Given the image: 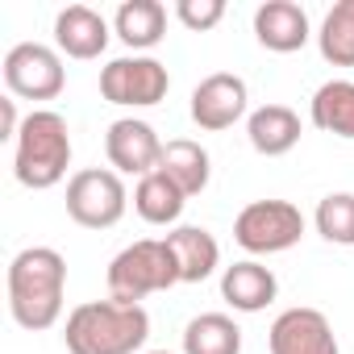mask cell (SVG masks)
I'll return each mask as SVG.
<instances>
[{
	"mask_svg": "<svg viewBox=\"0 0 354 354\" xmlns=\"http://www.w3.org/2000/svg\"><path fill=\"white\" fill-rule=\"evenodd\" d=\"M109 38H113V26L88 5H67L55 17V50L67 59H100Z\"/></svg>",
	"mask_w": 354,
	"mask_h": 354,
	"instance_id": "4fadbf2b",
	"label": "cell"
},
{
	"mask_svg": "<svg viewBox=\"0 0 354 354\" xmlns=\"http://www.w3.org/2000/svg\"><path fill=\"white\" fill-rule=\"evenodd\" d=\"M146 354H171V350H146Z\"/></svg>",
	"mask_w": 354,
	"mask_h": 354,
	"instance_id": "484cf974",
	"label": "cell"
},
{
	"mask_svg": "<svg viewBox=\"0 0 354 354\" xmlns=\"http://www.w3.org/2000/svg\"><path fill=\"white\" fill-rule=\"evenodd\" d=\"M175 17L192 34H209L225 17V0H175Z\"/></svg>",
	"mask_w": 354,
	"mask_h": 354,
	"instance_id": "cb8c5ba5",
	"label": "cell"
},
{
	"mask_svg": "<svg viewBox=\"0 0 354 354\" xmlns=\"http://www.w3.org/2000/svg\"><path fill=\"white\" fill-rule=\"evenodd\" d=\"M0 71H5V88L9 96L17 100H55L63 96L67 88V67H63V55L46 42H17L9 46L5 63H0Z\"/></svg>",
	"mask_w": 354,
	"mask_h": 354,
	"instance_id": "52a82bcc",
	"label": "cell"
},
{
	"mask_svg": "<svg viewBox=\"0 0 354 354\" xmlns=\"http://www.w3.org/2000/svg\"><path fill=\"white\" fill-rule=\"evenodd\" d=\"M254 38L271 55H296L308 46L313 26L296 0H267V5L254 9Z\"/></svg>",
	"mask_w": 354,
	"mask_h": 354,
	"instance_id": "7c38bea8",
	"label": "cell"
},
{
	"mask_svg": "<svg viewBox=\"0 0 354 354\" xmlns=\"http://www.w3.org/2000/svg\"><path fill=\"white\" fill-rule=\"evenodd\" d=\"M0 121H5V125H0V138H5V142H17L21 121H26V117H17V96H5V100H0Z\"/></svg>",
	"mask_w": 354,
	"mask_h": 354,
	"instance_id": "d4e9b609",
	"label": "cell"
},
{
	"mask_svg": "<svg viewBox=\"0 0 354 354\" xmlns=\"http://www.w3.org/2000/svg\"><path fill=\"white\" fill-rule=\"evenodd\" d=\"M275 296H279V279L259 259H242L221 271V300L234 313H263L267 304H275Z\"/></svg>",
	"mask_w": 354,
	"mask_h": 354,
	"instance_id": "5bb4252c",
	"label": "cell"
},
{
	"mask_svg": "<svg viewBox=\"0 0 354 354\" xmlns=\"http://www.w3.org/2000/svg\"><path fill=\"white\" fill-rule=\"evenodd\" d=\"M184 205H188V196L180 192V184H171L162 171L142 175L138 188H133V213L146 225L175 230V225H180V217H184Z\"/></svg>",
	"mask_w": 354,
	"mask_h": 354,
	"instance_id": "d6986e66",
	"label": "cell"
},
{
	"mask_svg": "<svg viewBox=\"0 0 354 354\" xmlns=\"http://www.w3.org/2000/svg\"><path fill=\"white\" fill-rule=\"evenodd\" d=\"M162 238L175 254V267H180V283H205L221 267V246L205 225H175Z\"/></svg>",
	"mask_w": 354,
	"mask_h": 354,
	"instance_id": "9a60e30c",
	"label": "cell"
},
{
	"mask_svg": "<svg viewBox=\"0 0 354 354\" xmlns=\"http://www.w3.org/2000/svg\"><path fill=\"white\" fill-rule=\"evenodd\" d=\"M300 238H304V213L292 201H250L234 217V242L254 259L283 254L300 246Z\"/></svg>",
	"mask_w": 354,
	"mask_h": 354,
	"instance_id": "5b68a950",
	"label": "cell"
},
{
	"mask_svg": "<svg viewBox=\"0 0 354 354\" xmlns=\"http://www.w3.org/2000/svg\"><path fill=\"white\" fill-rule=\"evenodd\" d=\"M267 350H271V354H342L329 317H325L321 308H308V304L283 308V313L271 321V329H267Z\"/></svg>",
	"mask_w": 354,
	"mask_h": 354,
	"instance_id": "30bf717a",
	"label": "cell"
},
{
	"mask_svg": "<svg viewBox=\"0 0 354 354\" xmlns=\"http://www.w3.org/2000/svg\"><path fill=\"white\" fill-rule=\"evenodd\" d=\"M246 138L263 158H279L300 142V117L288 104H263L246 117Z\"/></svg>",
	"mask_w": 354,
	"mask_h": 354,
	"instance_id": "e0dca14e",
	"label": "cell"
},
{
	"mask_svg": "<svg viewBox=\"0 0 354 354\" xmlns=\"http://www.w3.org/2000/svg\"><path fill=\"white\" fill-rule=\"evenodd\" d=\"M308 121L321 133L354 142V80H329L308 100Z\"/></svg>",
	"mask_w": 354,
	"mask_h": 354,
	"instance_id": "ffe728a7",
	"label": "cell"
},
{
	"mask_svg": "<svg viewBox=\"0 0 354 354\" xmlns=\"http://www.w3.org/2000/svg\"><path fill=\"white\" fill-rule=\"evenodd\" d=\"M104 283H109V300L142 304L146 296L180 283V267H175L167 238H142V242H129L125 250H117Z\"/></svg>",
	"mask_w": 354,
	"mask_h": 354,
	"instance_id": "277c9868",
	"label": "cell"
},
{
	"mask_svg": "<svg viewBox=\"0 0 354 354\" xmlns=\"http://www.w3.org/2000/svg\"><path fill=\"white\" fill-rule=\"evenodd\" d=\"M158 171L167 175L171 184H180V192L192 201V196H201V192L209 188V180H213V158H209V150H205L201 142H192V138H175V142L162 146Z\"/></svg>",
	"mask_w": 354,
	"mask_h": 354,
	"instance_id": "2e32d148",
	"label": "cell"
},
{
	"mask_svg": "<svg viewBox=\"0 0 354 354\" xmlns=\"http://www.w3.org/2000/svg\"><path fill=\"white\" fill-rule=\"evenodd\" d=\"M150 337V313L121 300H88L67 313V354H138Z\"/></svg>",
	"mask_w": 354,
	"mask_h": 354,
	"instance_id": "7a4b0ae2",
	"label": "cell"
},
{
	"mask_svg": "<svg viewBox=\"0 0 354 354\" xmlns=\"http://www.w3.org/2000/svg\"><path fill=\"white\" fill-rule=\"evenodd\" d=\"M192 121L205 133H221L234 129L242 117H250V88L242 75L234 71H213L192 88V104H188Z\"/></svg>",
	"mask_w": 354,
	"mask_h": 354,
	"instance_id": "9c48e42d",
	"label": "cell"
},
{
	"mask_svg": "<svg viewBox=\"0 0 354 354\" xmlns=\"http://www.w3.org/2000/svg\"><path fill=\"white\" fill-rule=\"evenodd\" d=\"M129 209L125 180L113 167H84L67 180V217L84 230H113Z\"/></svg>",
	"mask_w": 354,
	"mask_h": 354,
	"instance_id": "8992f818",
	"label": "cell"
},
{
	"mask_svg": "<svg viewBox=\"0 0 354 354\" xmlns=\"http://www.w3.org/2000/svg\"><path fill=\"white\" fill-rule=\"evenodd\" d=\"M171 92V75L154 55H121L100 67V96L121 109H154Z\"/></svg>",
	"mask_w": 354,
	"mask_h": 354,
	"instance_id": "ba28073f",
	"label": "cell"
},
{
	"mask_svg": "<svg viewBox=\"0 0 354 354\" xmlns=\"http://www.w3.org/2000/svg\"><path fill=\"white\" fill-rule=\"evenodd\" d=\"M184 354H242V325L230 313H201L184 325Z\"/></svg>",
	"mask_w": 354,
	"mask_h": 354,
	"instance_id": "44dd1931",
	"label": "cell"
},
{
	"mask_svg": "<svg viewBox=\"0 0 354 354\" xmlns=\"http://www.w3.org/2000/svg\"><path fill=\"white\" fill-rule=\"evenodd\" d=\"M162 138L154 133L150 121L142 117H117L104 133V154H109V167L117 175H150L158 171V158H162Z\"/></svg>",
	"mask_w": 354,
	"mask_h": 354,
	"instance_id": "8fae6325",
	"label": "cell"
},
{
	"mask_svg": "<svg viewBox=\"0 0 354 354\" xmlns=\"http://www.w3.org/2000/svg\"><path fill=\"white\" fill-rule=\"evenodd\" d=\"M313 225L329 246H354V192L321 196V205L313 213Z\"/></svg>",
	"mask_w": 354,
	"mask_h": 354,
	"instance_id": "603a6c76",
	"label": "cell"
},
{
	"mask_svg": "<svg viewBox=\"0 0 354 354\" xmlns=\"http://www.w3.org/2000/svg\"><path fill=\"white\" fill-rule=\"evenodd\" d=\"M71 167V125L55 109H34L13 142V175L30 192H46L67 180Z\"/></svg>",
	"mask_w": 354,
	"mask_h": 354,
	"instance_id": "3957f363",
	"label": "cell"
},
{
	"mask_svg": "<svg viewBox=\"0 0 354 354\" xmlns=\"http://www.w3.org/2000/svg\"><path fill=\"white\" fill-rule=\"evenodd\" d=\"M9 288V313L21 329L42 333L59 325L63 317V296H67V259L55 246H26L13 254L5 271Z\"/></svg>",
	"mask_w": 354,
	"mask_h": 354,
	"instance_id": "6da1fadb",
	"label": "cell"
},
{
	"mask_svg": "<svg viewBox=\"0 0 354 354\" xmlns=\"http://www.w3.org/2000/svg\"><path fill=\"white\" fill-rule=\"evenodd\" d=\"M113 34L133 55H146L167 38V9L158 0H125V5L113 13Z\"/></svg>",
	"mask_w": 354,
	"mask_h": 354,
	"instance_id": "ac0fdd59",
	"label": "cell"
},
{
	"mask_svg": "<svg viewBox=\"0 0 354 354\" xmlns=\"http://www.w3.org/2000/svg\"><path fill=\"white\" fill-rule=\"evenodd\" d=\"M317 50L329 67H354V0H337L317 30Z\"/></svg>",
	"mask_w": 354,
	"mask_h": 354,
	"instance_id": "7402d4cb",
	"label": "cell"
}]
</instances>
